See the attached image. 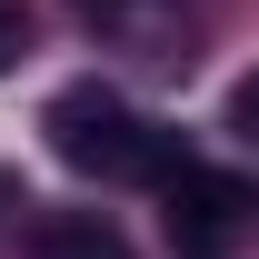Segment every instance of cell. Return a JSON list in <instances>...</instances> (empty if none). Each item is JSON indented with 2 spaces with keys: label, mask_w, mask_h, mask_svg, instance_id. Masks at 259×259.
Masks as SVG:
<instances>
[{
  "label": "cell",
  "mask_w": 259,
  "mask_h": 259,
  "mask_svg": "<svg viewBox=\"0 0 259 259\" xmlns=\"http://www.w3.org/2000/svg\"><path fill=\"white\" fill-rule=\"evenodd\" d=\"M40 130H50V150H60L70 169H110V180H120V169H160L169 180V150L130 120V100L100 90V80H70V90L40 110Z\"/></svg>",
  "instance_id": "cell-1"
},
{
  "label": "cell",
  "mask_w": 259,
  "mask_h": 259,
  "mask_svg": "<svg viewBox=\"0 0 259 259\" xmlns=\"http://www.w3.org/2000/svg\"><path fill=\"white\" fill-rule=\"evenodd\" d=\"M0 209H10V180H0Z\"/></svg>",
  "instance_id": "cell-6"
},
{
  "label": "cell",
  "mask_w": 259,
  "mask_h": 259,
  "mask_svg": "<svg viewBox=\"0 0 259 259\" xmlns=\"http://www.w3.org/2000/svg\"><path fill=\"white\" fill-rule=\"evenodd\" d=\"M20 50H30V10H20V0H0V70L20 60Z\"/></svg>",
  "instance_id": "cell-5"
},
{
  "label": "cell",
  "mask_w": 259,
  "mask_h": 259,
  "mask_svg": "<svg viewBox=\"0 0 259 259\" xmlns=\"http://www.w3.org/2000/svg\"><path fill=\"white\" fill-rule=\"evenodd\" d=\"M40 249H50V259H130V239L100 220V209H70V220H50Z\"/></svg>",
  "instance_id": "cell-3"
},
{
  "label": "cell",
  "mask_w": 259,
  "mask_h": 259,
  "mask_svg": "<svg viewBox=\"0 0 259 259\" xmlns=\"http://www.w3.org/2000/svg\"><path fill=\"white\" fill-rule=\"evenodd\" d=\"M229 209H239V190H220V180H199L190 160L169 169V239H180V249H220Z\"/></svg>",
  "instance_id": "cell-2"
},
{
  "label": "cell",
  "mask_w": 259,
  "mask_h": 259,
  "mask_svg": "<svg viewBox=\"0 0 259 259\" xmlns=\"http://www.w3.org/2000/svg\"><path fill=\"white\" fill-rule=\"evenodd\" d=\"M229 140H249V150H259V70L229 90Z\"/></svg>",
  "instance_id": "cell-4"
}]
</instances>
